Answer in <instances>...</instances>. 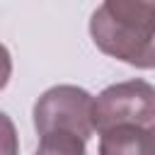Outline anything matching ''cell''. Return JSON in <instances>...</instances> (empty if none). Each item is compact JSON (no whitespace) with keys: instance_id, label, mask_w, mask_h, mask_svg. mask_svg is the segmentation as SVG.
<instances>
[{"instance_id":"1","label":"cell","mask_w":155,"mask_h":155,"mask_svg":"<svg viewBox=\"0 0 155 155\" xmlns=\"http://www.w3.org/2000/svg\"><path fill=\"white\" fill-rule=\"evenodd\" d=\"M94 46L128 65H155V0H102L90 17Z\"/></svg>"},{"instance_id":"2","label":"cell","mask_w":155,"mask_h":155,"mask_svg":"<svg viewBox=\"0 0 155 155\" xmlns=\"http://www.w3.org/2000/svg\"><path fill=\"white\" fill-rule=\"evenodd\" d=\"M92 131L102 133L114 126H155V90L148 80H124L104 87L92 97Z\"/></svg>"},{"instance_id":"3","label":"cell","mask_w":155,"mask_h":155,"mask_svg":"<svg viewBox=\"0 0 155 155\" xmlns=\"http://www.w3.org/2000/svg\"><path fill=\"white\" fill-rule=\"evenodd\" d=\"M92 94L78 85L48 87L34 104V128L39 136L51 131H68L87 140L92 136Z\"/></svg>"},{"instance_id":"4","label":"cell","mask_w":155,"mask_h":155,"mask_svg":"<svg viewBox=\"0 0 155 155\" xmlns=\"http://www.w3.org/2000/svg\"><path fill=\"white\" fill-rule=\"evenodd\" d=\"M99 155H153V128L114 126L102 131Z\"/></svg>"},{"instance_id":"5","label":"cell","mask_w":155,"mask_h":155,"mask_svg":"<svg viewBox=\"0 0 155 155\" xmlns=\"http://www.w3.org/2000/svg\"><path fill=\"white\" fill-rule=\"evenodd\" d=\"M34 155H87L85 140L68 131H51L39 138Z\"/></svg>"},{"instance_id":"6","label":"cell","mask_w":155,"mask_h":155,"mask_svg":"<svg viewBox=\"0 0 155 155\" xmlns=\"http://www.w3.org/2000/svg\"><path fill=\"white\" fill-rule=\"evenodd\" d=\"M0 155H19V136L5 111H0Z\"/></svg>"},{"instance_id":"7","label":"cell","mask_w":155,"mask_h":155,"mask_svg":"<svg viewBox=\"0 0 155 155\" xmlns=\"http://www.w3.org/2000/svg\"><path fill=\"white\" fill-rule=\"evenodd\" d=\"M10 75H12V56H10L7 46H5V44H0V90H5V87H7Z\"/></svg>"}]
</instances>
